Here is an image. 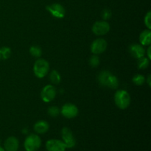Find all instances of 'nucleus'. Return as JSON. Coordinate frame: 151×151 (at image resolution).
I'll list each match as a JSON object with an SVG mask.
<instances>
[{
  "label": "nucleus",
  "mask_w": 151,
  "mask_h": 151,
  "mask_svg": "<svg viewBox=\"0 0 151 151\" xmlns=\"http://www.w3.org/2000/svg\"><path fill=\"white\" fill-rule=\"evenodd\" d=\"M102 18L103 20H108L111 18V12L109 9H104L102 12Z\"/></svg>",
  "instance_id": "24"
},
{
  "label": "nucleus",
  "mask_w": 151,
  "mask_h": 151,
  "mask_svg": "<svg viewBox=\"0 0 151 151\" xmlns=\"http://www.w3.org/2000/svg\"><path fill=\"white\" fill-rule=\"evenodd\" d=\"M46 148L48 151H65L66 147L63 141L58 139H50L46 143Z\"/></svg>",
  "instance_id": "11"
},
{
  "label": "nucleus",
  "mask_w": 151,
  "mask_h": 151,
  "mask_svg": "<svg viewBox=\"0 0 151 151\" xmlns=\"http://www.w3.org/2000/svg\"><path fill=\"white\" fill-rule=\"evenodd\" d=\"M145 78L142 75H139V74H137L133 78L132 81L135 85L137 86H142L145 83Z\"/></svg>",
  "instance_id": "20"
},
{
  "label": "nucleus",
  "mask_w": 151,
  "mask_h": 151,
  "mask_svg": "<svg viewBox=\"0 0 151 151\" xmlns=\"http://www.w3.org/2000/svg\"><path fill=\"white\" fill-rule=\"evenodd\" d=\"M151 32L150 29H145L142 31L139 35V41L140 43L142 46H149L151 43L150 40Z\"/></svg>",
  "instance_id": "15"
},
{
  "label": "nucleus",
  "mask_w": 151,
  "mask_h": 151,
  "mask_svg": "<svg viewBox=\"0 0 151 151\" xmlns=\"http://www.w3.org/2000/svg\"><path fill=\"white\" fill-rule=\"evenodd\" d=\"M50 79L52 83L57 85V84L60 83V81H61V77L58 71L52 70L50 75Z\"/></svg>",
  "instance_id": "16"
},
{
  "label": "nucleus",
  "mask_w": 151,
  "mask_h": 151,
  "mask_svg": "<svg viewBox=\"0 0 151 151\" xmlns=\"http://www.w3.org/2000/svg\"><path fill=\"white\" fill-rule=\"evenodd\" d=\"M61 137L66 148H72L75 147L76 145V141L72 131L69 128L65 127L61 130Z\"/></svg>",
  "instance_id": "6"
},
{
  "label": "nucleus",
  "mask_w": 151,
  "mask_h": 151,
  "mask_svg": "<svg viewBox=\"0 0 151 151\" xmlns=\"http://www.w3.org/2000/svg\"><path fill=\"white\" fill-rule=\"evenodd\" d=\"M34 131L38 134H43L47 132L50 128V125L45 120H39L34 125Z\"/></svg>",
  "instance_id": "14"
},
{
  "label": "nucleus",
  "mask_w": 151,
  "mask_h": 151,
  "mask_svg": "<svg viewBox=\"0 0 151 151\" xmlns=\"http://www.w3.org/2000/svg\"><path fill=\"white\" fill-rule=\"evenodd\" d=\"M149 63H150V59L144 57L138 59V63H137V66L139 69H145L148 67Z\"/></svg>",
  "instance_id": "18"
},
{
  "label": "nucleus",
  "mask_w": 151,
  "mask_h": 151,
  "mask_svg": "<svg viewBox=\"0 0 151 151\" xmlns=\"http://www.w3.org/2000/svg\"><path fill=\"white\" fill-rule=\"evenodd\" d=\"M145 24L147 27V28L148 29H151V13L150 11L147 12V13L146 14L145 17Z\"/></svg>",
  "instance_id": "23"
},
{
  "label": "nucleus",
  "mask_w": 151,
  "mask_h": 151,
  "mask_svg": "<svg viewBox=\"0 0 151 151\" xmlns=\"http://www.w3.org/2000/svg\"><path fill=\"white\" fill-rule=\"evenodd\" d=\"M110 30V24L106 21H99L92 26V32L96 35H106Z\"/></svg>",
  "instance_id": "8"
},
{
  "label": "nucleus",
  "mask_w": 151,
  "mask_h": 151,
  "mask_svg": "<svg viewBox=\"0 0 151 151\" xmlns=\"http://www.w3.org/2000/svg\"><path fill=\"white\" fill-rule=\"evenodd\" d=\"M60 113L65 118L72 119L78 116V109L75 105L72 104V103H66L62 107Z\"/></svg>",
  "instance_id": "9"
},
{
  "label": "nucleus",
  "mask_w": 151,
  "mask_h": 151,
  "mask_svg": "<svg viewBox=\"0 0 151 151\" xmlns=\"http://www.w3.org/2000/svg\"><path fill=\"white\" fill-rule=\"evenodd\" d=\"M150 51H151V47L150 45H149V47H148V49H147V58L148 59H150V58H151V55H150Z\"/></svg>",
  "instance_id": "25"
},
{
  "label": "nucleus",
  "mask_w": 151,
  "mask_h": 151,
  "mask_svg": "<svg viewBox=\"0 0 151 151\" xmlns=\"http://www.w3.org/2000/svg\"><path fill=\"white\" fill-rule=\"evenodd\" d=\"M145 81H147L148 86H151V75H148V77H147V80H145Z\"/></svg>",
  "instance_id": "26"
},
{
  "label": "nucleus",
  "mask_w": 151,
  "mask_h": 151,
  "mask_svg": "<svg viewBox=\"0 0 151 151\" xmlns=\"http://www.w3.org/2000/svg\"><path fill=\"white\" fill-rule=\"evenodd\" d=\"M4 146L5 151H17L19 146V140L16 137H10L5 140Z\"/></svg>",
  "instance_id": "13"
},
{
  "label": "nucleus",
  "mask_w": 151,
  "mask_h": 151,
  "mask_svg": "<svg viewBox=\"0 0 151 151\" xmlns=\"http://www.w3.org/2000/svg\"><path fill=\"white\" fill-rule=\"evenodd\" d=\"M11 55V50L7 47H2L0 48V59L7 60Z\"/></svg>",
  "instance_id": "17"
},
{
  "label": "nucleus",
  "mask_w": 151,
  "mask_h": 151,
  "mask_svg": "<svg viewBox=\"0 0 151 151\" xmlns=\"http://www.w3.org/2000/svg\"><path fill=\"white\" fill-rule=\"evenodd\" d=\"M46 9L53 17L57 19H63L66 14V10L63 6L58 3H53L50 5H47Z\"/></svg>",
  "instance_id": "5"
},
{
  "label": "nucleus",
  "mask_w": 151,
  "mask_h": 151,
  "mask_svg": "<svg viewBox=\"0 0 151 151\" xmlns=\"http://www.w3.org/2000/svg\"><path fill=\"white\" fill-rule=\"evenodd\" d=\"M107 48V42L103 38L94 40L91 44V52L94 55L102 54Z\"/></svg>",
  "instance_id": "10"
},
{
  "label": "nucleus",
  "mask_w": 151,
  "mask_h": 151,
  "mask_svg": "<svg viewBox=\"0 0 151 151\" xmlns=\"http://www.w3.org/2000/svg\"><path fill=\"white\" fill-rule=\"evenodd\" d=\"M41 145V140L36 134H30L24 141V148L26 151H36L39 149Z\"/></svg>",
  "instance_id": "4"
},
{
  "label": "nucleus",
  "mask_w": 151,
  "mask_h": 151,
  "mask_svg": "<svg viewBox=\"0 0 151 151\" xmlns=\"http://www.w3.org/2000/svg\"><path fill=\"white\" fill-rule=\"evenodd\" d=\"M50 70V64L44 59L39 58L35 62L33 66V72L38 78H43L47 75Z\"/></svg>",
  "instance_id": "3"
},
{
  "label": "nucleus",
  "mask_w": 151,
  "mask_h": 151,
  "mask_svg": "<svg viewBox=\"0 0 151 151\" xmlns=\"http://www.w3.org/2000/svg\"><path fill=\"white\" fill-rule=\"evenodd\" d=\"M88 63H89L90 66H91V67H97L100 65V59H99L98 56H97V55L91 56L89 60H88Z\"/></svg>",
  "instance_id": "22"
},
{
  "label": "nucleus",
  "mask_w": 151,
  "mask_h": 151,
  "mask_svg": "<svg viewBox=\"0 0 151 151\" xmlns=\"http://www.w3.org/2000/svg\"><path fill=\"white\" fill-rule=\"evenodd\" d=\"M48 114L52 117H57L60 113V110L57 106H50L47 110Z\"/></svg>",
  "instance_id": "21"
},
{
  "label": "nucleus",
  "mask_w": 151,
  "mask_h": 151,
  "mask_svg": "<svg viewBox=\"0 0 151 151\" xmlns=\"http://www.w3.org/2000/svg\"><path fill=\"white\" fill-rule=\"evenodd\" d=\"M0 151H5V150H4V149L3 148V147H1V146H0Z\"/></svg>",
  "instance_id": "27"
},
{
  "label": "nucleus",
  "mask_w": 151,
  "mask_h": 151,
  "mask_svg": "<svg viewBox=\"0 0 151 151\" xmlns=\"http://www.w3.org/2000/svg\"><path fill=\"white\" fill-rule=\"evenodd\" d=\"M56 94V89L53 86L47 85L41 90V97L45 103H50L55 98Z\"/></svg>",
  "instance_id": "7"
},
{
  "label": "nucleus",
  "mask_w": 151,
  "mask_h": 151,
  "mask_svg": "<svg viewBox=\"0 0 151 151\" xmlns=\"http://www.w3.org/2000/svg\"><path fill=\"white\" fill-rule=\"evenodd\" d=\"M129 52L131 55L137 59H139L144 57L145 55V50L142 44H132L129 46Z\"/></svg>",
  "instance_id": "12"
},
{
  "label": "nucleus",
  "mask_w": 151,
  "mask_h": 151,
  "mask_svg": "<svg viewBox=\"0 0 151 151\" xmlns=\"http://www.w3.org/2000/svg\"><path fill=\"white\" fill-rule=\"evenodd\" d=\"M29 53L33 57L40 58L42 54V50L38 46H32L29 49Z\"/></svg>",
  "instance_id": "19"
},
{
  "label": "nucleus",
  "mask_w": 151,
  "mask_h": 151,
  "mask_svg": "<svg viewBox=\"0 0 151 151\" xmlns=\"http://www.w3.org/2000/svg\"><path fill=\"white\" fill-rule=\"evenodd\" d=\"M114 103L119 109H127L131 103L130 94L125 90H118L114 94Z\"/></svg>",
  "instance_id": "2"
},
{
  "label": "nucleus",
  "mask_w": 151,
  "mask_h": 151,
  "mask_svg": "<svg viewBox=\"0 0 151 151\" xmlns=\"http://www.w3.org/2000/svg\"><path fill=\"white\" fill-rule=\"evenodd\" d=\"M97 81L100 86L111 89H116L119 86V80L109 71H102L97 76Z\"/></svg>",
  "instance_id": "1"
}]
</instances>
